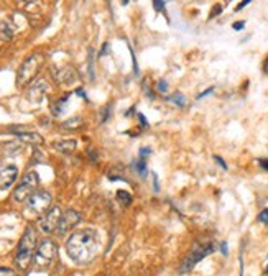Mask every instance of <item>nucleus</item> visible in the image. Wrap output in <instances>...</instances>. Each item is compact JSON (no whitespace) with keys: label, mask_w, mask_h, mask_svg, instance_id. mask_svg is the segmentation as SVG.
I'll return each instance as SVG.
<instances>
[{"label":"nucleus","mask_w":268,"mask_h":276,"mask_svg":"<svg viewBox=\"0 0 268 276\" xmlns=\"http://www.w3.org/2000/svg\"><path fill=\"white\" fill-rule=\"evenodd\" d=\"M244 27H245V22H239V23H234V25H232V28H234V30H242Z\"/></svg>","instance_id":"cd10ccee"},{"label":"nucleus","mask_w":268,"mask_h":276,"mask_svg":"<svg viewBox=\"0 0 268 276\" xmlns=\"http://www.w3.org/2000/svg\"><path fill=\"white\" fill-rule=\"evenodd\" d=\"M148 155H150V148H148V146L142 148V150H140V158H142V160H143V158H147Z\"/></svg>","instance_id":"b1692460"},{"label":"nucleus","mask_w":268,"mask_h":276,"mask_svg":"<svg viewBox=\"0 0 268 276\" xmlns=\"http://www.w3.org/2000/svg\"><path fill=\"white\" fill-rule=\"evenodd\" d=\"M262 69H264L265 74H268V58L265 59V63H264V66H262Z\"/></svg>","instance_id":"c85d7f7f"},{"label":"nucleus","mask_w":268,"mask_h":276,"mask_svg":"<svg viewBox=\"0 0 268 276\" xmlns=\"http://www.w3.org/2000/svg\"><path fill=\"white\" fill-rule=\"evenodd\" d=\"M61 217H63V212L58 206H53L48 212H45L40 219V229L43 233H53L58 230Z\"/></svg>","instance_id":"6e6552de"},{"label":"nucleus","mask_w":268,"mask_h":276,"mask_svg":"<svg viewBox=\"0 0 268 276\" xmlns=\"http://www.w3.org/2000/svg\"><path fill=\"white\" fill-rule=\"evenodd\" d=\"M76 124H82V120L79 119V117H76V119H71L68 122H64V129H77V125Z\"/></svg>","instance_id":"f3484780"},{"label":"nucleus","mask_w":268,"mask_h":276,"mask_svg":"<svg viewBox=\"0 0 268 276\" xmlns=\"http://www.w3.org/2000/svg\"><path fill=\"white\" fill-rule=\"evenodd\" d=\"M37 232H35L33 227H27L25 232L20 238L17 253H15V265L18 267V270H27L30 267V263L33 262L35 253H37Z\"/></svg>","instance_id":"f03ea898"},{"label":"nucleus","mask_w":268,"mask_h":276,"mask_svg":"<svg viewBox=\"0 0 268 276\" xmlns=\"http://www.w3.org/2000/svg\"><path fill=\"white\" fill-rule=\"evenodd\" d=\"M56 255H58V245H56L53 240L46 238L38 245L37 253H35V258H33V265L38 270L48 268L50 265L54 262Z\"/></svg>","instance_id":"20e7f679"},{"label":"nucleus","mask_w":268,"mask_h":276,"mask_svg":"<svg viewBox=\"0 0 268 276\" xmlns=\"http://www.w3.org/2000/svg\"><path fill=\"white\" fill-rule=\"evenodd\" d=\"M0 276H15V272H13L12 268L0 267Z\"/></svg>","instance_id":"412c9836"},{"label":"nucleus","mask_w":268,"mask_h":276,"mask_svg":"<svg viewBox=\"0 0 268 276\" xmlns=\"http://www.w3.org/2000/svg\"><path fill=\"white\" fill-rule=\"evenodd\" d=\"M46 91H48V84H46L43 79L38 81L37 84L32 86V89H30V92H28L30 100H32V102H40L45 97Z\"/></svg>","instance_id":"9b49d317"},{"label":"nucleus","mask_w":268,"mask_h":276,"mask_svg":"<svg viewBox=\"0 0 268 276\" xmlns=\"http://www.w3.org/2000/svg\"><path fill=\"white\" fill-rule=\"evenodd\" d=\"M117 199L123 204V206H128V204L132 202V196L127 191H122V189L120 191H117Z\"/></svg>","instance_id":"2eb2a0df"},{"label":"nucleus","mask_w":268,"mask_h":276,"mask_svg":"<svg viewBox=\"0 0 268 276\" xmlns=\"http://www.w3.org/2000/svg\"><path fill=\"white\" fill-rule=\"evenodd\" d=\"M51 194L48 191H37L28 197L27 201V212L32 216H41L51 209Z\"/></svg>","instance_id":"39448f33"},{"label":"nucleus","mask_w":268,"mask_h":276,"mask_svg":"<svg viewBox=\"0 0 268 276\" xmlns=\"http://www.w3.org/2000/svg\"><path fill=\"white\" fill-rule=\"evenodd\" d=\"M215 250V245L214 243H206V245H198L191 253L188 255L186 258H184V262L181 265V273H188L191 272V270L198 265L201 260L204 257H208Z\"/></svg>","instance_id":"0eeeda50"},{"label":"nucleus","mask_w":268,"mask_h":276,"mask_svg":"<svg viewBox=\"0 0 268 276\" xmlns=\"http://www.w3.org/2000/svg\"><path fill=\"white\" fill-rule=\"evenodd\" d=\"M214 91V88H209L208 91H204V92H201V94L198 95V99H203V97H206V95H209L211 94V92H213Z\"/></svg>","instance_id":"a878e982"},{"label":"nucleus","mask_w":268,"mask_h":276,"mask_svg":"<svg viewBox=\"0 0 268 276\" xmlns=\"http://www.w3.org/2000/svg\"><path fill=\"white\" fill-rule=\"evenodd\" d=\"M214 160L219 163V166L222 168V170H227V165H225V161H224V160H222V158H220V156H217V155H215V156H214Z\"/></svg>","instance_id":"5701e85b"},{"label":"nucleus","mask_w":268,"mask_h":276,"mask_svg":"<svg viewBox=\"0 0 268 276\" xmlns=\"http://www.w3.org/2000/svg\"><path fill=\"white\" fill-rule=\"evenodd\" d=\"M17 137L20 140H25V141H30V143H41V137L38 134H33V132H17Z\"/></svg>","instance_id":"ddd939ff"},{"label":"nucleus","mask_w":268,"mask_h":276,"mask_svg":"<svg viewBox=\"0 0 268 276\" xmlns=\"http://www.w3.org/2000/svg\"><path fill=\"white\" fill-rule=\"evenodd\" d=\"M166 100L171 102V104H174V105H179V107L186 105V97H184L183 94H173L171 97H168Z\"/></svg>","instance_id":"4468645a"},{"label":"nucleus","mask_w":268,"mask_h":276,"mask_svg":"<svg viewBox=\"0 0 268 276\" xmlns=\"http://www.w3.org/2000/svg\"><path fill=\"white\" fill-rule=\"evenodd\" d=\"M249 3H250V0H245V2H240V3L235 7V12H239V10H242V8L245 7V5H249Z\"/></svg>","instance_id":"bb28decb"},{"label":"nucleus","mask_w":268,"mask_h":276,"mask_svg":"<svg viewBox=\"0 0 268 276\" xmlns=\"http://www.w3.org/2000/svg\"><path fill=\"white\" fill-rule=\"evenodd\" d=\"M259 222L268 224V209H264V211L259 214Z\"/></svg>","instance_id":"aec40b11"},{"label":"nucleus","mask_w":268,"mask_h":276,"mask_svg":"<svg viewBox=\"0 0 268 276\" xmlns=\"http://www.w3.org/2000/svg\"><path fill=\"white\" fill-rule=\"evenodd\" d=\"M81 222V214L74 211V209H69V211L63 212V217H61L59 227H58V235H66L68 232H71L77 224Z\"/></svg>","instance_id":"1a4fd4ad"},{"label":"nucleus","mask_w":268,"mask_h":276,"mask_svg":"<svg viewBox=\"0 0 268 276\" xmlns=\"http://www.w3.org/2000/svg\"><path fill=\"white\" fill-rule=\"evenodd\" d=\"M17 178H18V168L15 165L0 166V191H5L10 186H13Z\"/></svg>","instance_id":"9d476101"},{"label":"nucleus","mask_w":268,"mask_h":276,"mask_svg":"<svg viewBox=\"0 0 268 276\" xmlns=\"http://www.w3.org/2000/svg\"><path fill=\"white\" fill-rule=\"evenodd\" d=\"M138 120H140L142 122V127H143V129H147V127H148V122H147V119H145V115H143V114H138Z\"/></svg>","instance_id":"393cba45"},{"label":"nucleus","mask_w":268,"mask_h":276,"mask_svg":"<svg viewBox=\"0 0 268 276\" xmlns=\"http://www.w3.org/2000/svg\"><path fill=\"white\" fill-rule=\"evenodd\" d=\"M267 273H268V267H267Z\"/></svg>","instance_id":"2f4dec72"},{"label":"nucleus","mask_w":268,"mask_h":276,"mask_svg":"<svg viewBox=\"0 0 268 276\" xmlns=\"http://www.w3.org/2000/svg\"><path fill=\"white\" fill-rule=\"evenodd\" d=\"M220 248H222V253H224V255H227V243L224 242L222 245H220Z\"/></svg>","instance_id":"c756f323"},{"label":"nucleus","mask_w":268,"mask_h":276,"mask_svg":"<svg viewBox=\"0 0 268 276\" xmlns=\"http://www.w3.org/2000/svg\"><path fill=\"white\" fill-rule=\"evenodd\" d=\"M41 63H43V56L41 54H33V56H30L28 59H25V63L20 66V69H18L17 84L25 86L27 83H30V81L35 78V74L38 73Z\"/></svg>","instance_id":"423d86ee"},{"label":"nucleus","mask_w":268,"mask_h":276,"mask_svg":"<svg viewBox=\"0 0 268 276\" xmlns=\"http://www.w3.org/2000/svg\"><path fill=\"white\" fill-rule=\"evenodd\" d=\"M101 235L96 229L76 230L66 242V252L77 265H87L97 257L101 250Z\"/></svg>","instance_id":"f257e3e1"},{"label":"nucleus","mask_w":268,"mask_h":276,"mask_svg":"<svg viewBox=\"0 0 268 276\" xmlns=\"http://www.w3.org/2000/svg\"><path fill=\"white\" fill-rule=\"evenodd\" d=\"M153 8L157 10V12H161V10L166 7V2H161V0H153Z\"/></svg>","instance_id":"6ab92c4d"},{"label":"nucleus","mask_w":268,"mask_h":276,"mask_svg":"<svg viewBox=\"0 0 268 276\" xmlns=\"http://www.w3.org/2000/svg\"><path fill=\"white\" fill-rule=\"evenodd\" d=\"M76 146H77L76 140H63L54 143V148L61 153H73L76 150Z\"/></svg>","instance_id":"f8f14e48"},{"label":"nucleus","mask_w":268,"mask_h":276,"mask_svg":"<svg viewBox=\"0 0 268 276\" xmlns=\"http://www.w3.org/2000/svg\"><path fill=\"white\" fill-rule=\"evenodd\" d=\"M260 165L265 168V170H268V160H260Z\"/></svg>","instance_id":"7c9ffc66"},{"label":"nucleus","mask_w":268,"mask_h":276,"mask_svg":"<svg viewBox=\"0 0 268 276\" xmlns=\"http://www.w3.org/2000/svg\"><path fill=\"white\" fill-rule=\"evenodd\" d=\"M38 183H40L38 173L37 171H28L27 175L22 178V181L17 184V187H15V191L12 194L13 201L15 202L28 201V197L32 196L33 192H37Z\"/></svg>","instance_id":"7ed1b4c3"},{"label":"nucleus","mask_w":268,"mask_h":276,"mask_svg":"<svg viewBox=\"0 0 268 276\" xmlns=\"http://www.w3.org/2000/svg\"><path fill=\"white\" fill-rule=\"evenodd\" d=\"M137 173L140 175L142 178H145L147 176V165H145V161L140 160L137 163Z\"/></svg>","instance_id":"a211bd4d"},{"label":"nucleus","mask_w":268,"mask_h":276,"mask_svg":"<svg viewBox=\"0 0 268 276\" xmlns=\"http://www.w3.org/2000/svg\"><path fill=\"white\" fill-rule=\"evenodd\" d=\"M220 12H222V5H214V12L209 15V20H211V18H214L215 15H219Z\"/></svg>","instance_id":"4be33fe9"},{"label":"nucleus","mask_w":268,"mask_h":276,"mask_svg":"<svg viewBox=\"0 0 268 276\" xmlns=\"http://www.w3.org/2000/svg\"><path fill=\"white\" fill-rule=\"evenodd\" d=\"M157 91L160 92V94H166L168 92V83L164 79H160L157 83Z\"/></svg>","instance_id":"dca6fc26"}]
</instances>
